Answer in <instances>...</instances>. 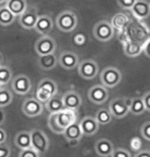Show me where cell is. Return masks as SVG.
Here are the masks:
<instances>
[{"mask_svg":"<svg viewBox=\"0 0 150 157\" xmlns=\"http://www.w3.org/2000/svg\"><path fill=\"white\" fill-rule=\"evenodd\" d=\"M62 135H63L64 138L68 141V142L80 141L81 138L84 136L83 132H82V130H81L80 124H78L77 121L65 128L64 131H63V134H62Z\"/></svg>","mask_w":150,"mask_h":157,"instance_id":"cell-20","label":"cell"},{"mask_svg":"<svg viewBox=\"0 0 150 157\" xmlns=\"http://www.w3.org/2000/svg\"><path fill=\"white\" fill-rule=\"evenodd\" d=\"M57 45H56L55 40L48 35H42L40 38L36 41L34 49L38 55H45L49 53L55 52Z\"/></svg>","mask_w":150,"mask_h":157,"instance_id":"cell-7","label":"cell"},{"mask_svg":"<svg viewBox=\"0 0 150 157\" xmlns=\"http://www.w3.org/2000/svg\"><path fill=\"white\" fill-rule=\"evenodd\" d=\"M124 51L129 57H136L143 52V44L136 41H126L124 43Z\"/></svg>","mask_w":150,"mask_h":157,"instance_id":"cell-22","label":"cell"},{"mask_svg":"<svg viewBox=\"0 0 150 157\" xmlns=\"http://www.w3.org/2000/svg\"><path fill=\"white\" fill-rule=\"evenodd\" d=\"M143 102H144V106H145V110L150 111V91L146 92L142 97Z\"/></svg>","mask_w":150,"mask_h":157,"instance_id":"cell-40","label":"cell"},{"mask_svg":"<svg viewBox=\"0 0 150 157\" xmlns=\"http://www.w3.org/2000/svg\"><path fill=\"white\" fill-rule=\"evenodd\" d=\"M136 157H150V150L136 152Z\"/></svg>","mask_w":150,"mask_h":157,"instance_id":"cell-43","label":"cell"},{"mask_svg":"<svg viewBox=\"0 0 150 157\" xmlns=\"http://www.w3.org/2000/svg\"><path fill=\"white\" fill-rule=\"evenodd\" d=\"M14 144L20 150L31 147V133L29 131L18 132L14 137Z\"/></svg>","mask_w":150,"mask_h":157,"instance_id":"cell-24","label":"cell"},{"mask_svg":"<svg viewBox=\"0 0 150 157\" xmlns=\"http://www.w3.org/2000/svg\"><path fill=\"white\" fill-rule=\"evenodd\" d=\"M87 38L83 33H77L76 35L73 37V42L76 44L77 46H83L86 43Z\"/></svg>","mask_w":150,"mask_h":157,"instance_id":"cell-37","label":"cell"},{"mask_svg":"<svg viewBox=\"0 0 150 157\" xmlns=\"http://www.w3.org/2000/svg\"><path fill=\"white\" fill-rule=\"evenodd\" d=\"M52 28H53V23L51 17H49L47 14H43L38 17V20L36 21L34 30L37 33L41 34V35H48L52 31Z\"/></svg>","mask_w":150,"mask_h":157,"instance_id":"cell-17","label":"cell"},{"mask_svg":"<svg viewBox=\"0 0 150 157\" xmlns=\"http://www.w3.org/2000/svg\"><path fill=\"white\" fill-rule=\"evenodd\" d=\"M18 156L20 157H39L40 154L31 146V147H28V148L21 149L20 153H18Z\"/></svg>","mask_w":150,"mask_h":157,"instance_id":"cell-33","label":"cell"},{"mask_svg":"<svg viewBox=\"0 0 150 157\" xmlns=\"http://www.w3.org/2000/svg\"><path fill=\"white\" fill-rule=\"evenodd\" d=\"M138 20H145L150 15V3L146 0H136L130 9Z\"/></svg>","mask_w":150,"mask_h":157,"instance_id":"cell-16","label":"cell"},{"mask_svg":"<svg viewBox=\"0 0 150 157\" xmlns=\"http://www.w3.org/2000/svg\"><path fill=\"white\" fill-rule=\"evenodd\" d=\"M38 12L35 7H27L21 15H18V24L21 25V27H23L24 29L27 30H32L34 29L36 25V21L38 20Z\"/></svg>","mask_w":150,"mask_h":157,"instance_id":"cell-10","label":"cell"},{"mask_svg":"<svg viewBox=\"0 0 150 157\" xmlns=\"http://www.w3.org/2000/svg\"><path fill=\"white\" fill-rule=\"evenodd\" d=\"M11 78H12L11 70L8 67H5V65L2 64L0 67V82H1V84L3 86H6L11 81Z\"/></svg>","mask_w":150,"mask_h":157,"instance_id":"cell-31","label":"cell"},{"mask_svg":"<svg viewBox=\"0 0 150 157\" xmlns=\"http://www.w3.org/2000/svg\"><path fill=\"white\" fill-rule=\"evenodd\" d=\"M112 115L109 111V109L107 108H101L96 112L95 114V118L96 121L99 124H103V125H106L108 124H110L111 121H112Z\"/></svg>","mask_w":150,"mask_h":157,"instance_id":"cell-29","label":"cell"},{"mask_svg":"<svg viewBox=\"0 0 150 157\" xmlns=\"http://www.w3.org/2000/svg\"><path fill=\"white\" fill-rule=\"evenodd\" d=\"M144 111H145V106L142 97H135V98L131 99L130 112H132L135 115H140Z\"/></svg>","mask_w":150,"mask_h":157,"instance_id":"cell-28","label":"cell"},{"mask_svg":"<svg viewBox=\"0 0 150 157\" xmlns=\"http://www.w3.org/2000/svg\"><path fill=\"white\" fill-rule=\"evenodd\" d=\"M58 64V58L55 52L45 55H39L38 65L43 71H51Z\"/></svg>","mask_w":150,"mask_h":157,"instance_id":"cell-19","label":"cell"},{"mask_svg":"<svg viewBox=\"0 0 150 157\" xmlns=\"http://www.w3.org/2000/svg\"><path fill=\"white\" fill-rule=\"evenodd\" d=\"M55 118H56V121H57L58 125L64 131L65 128L77 121L78 113H77V110L64 108L60 111L55 112Z\"/></svg>","mask_w":150,"mask_h":157,"instance_id":"cell-11","label":"cell"},{"mask_svg":"<svg viewBox=\"0 0 150 157\" xmlns=\"http://www.w3.org/2000/svg\"><path fill=\"white\" fill-rule=\"evenodd\" d=\"M12 102V94L7 89H0V107L4 108Z\"/></svg>","mask_w":150,"mask_h":157,"instance_id":"cell-30","label":"cell"},{"mask_svg":"<svg viewBox=\"0 0 150 157\" xmlns=\"http://www.w3.org/2000/svg\"><path fill=\"white\" fill-rule=\"evenodd\" d=\"M109 93L107 88L103 85H95L90 88L88 92V98L92 103L95 104H103L108 99Z\"/></svg>","mask_w":150,"mask_h":157,"instance_id":"cell-12","label":"cell"},{"mask_svg":"<svg viewBox=\"0 0 150 157\" xmlns=\"http://www.w3.org/2000/svg\"><path fill=\"white\" fill-rule=\"evenodd\" d=\"M129 23V17L125 13H117L111 18V26L115 30H123Z\"/></svg>","mask_w":150,"mask_h":157,"instance_id":"cell-27","label":"cell"},{"mask_svg":"<svg viewBox=\"0 0 150 157\" xmlns=\"http://www.w3.org/2000/svg\"><path fill=\"white\" fill-rule=\"evenodd\" d=\"M5 119H6L5 112H4V110H3L2 107H0V127H1V125L5 122Z\"/></svg>","mask_w":150,"mask_h":157,"instance_id":"cell-44","label":"cell"},{"mask_svg":"<svg viewBox=\"0 0 150 157\" xmlns=\"http://www.w3.org/2000/svg\"><path fill=\"white\" fill-rule=\"evenodd\" d=\"M58 64L64 70H74L79 64V57L73 51H63L58 57Z\"/></svg>","mask_w":150,"mask_h":157,"instance_id":"cell-15","label":"cell"},{"mask_svg":"<svg viewBox=\"0 0 150 157\" xmlns=\"http://www.w3.org/2000/svg\"><path fill=\"white\" fill-rule=\"evenodd\" d=\"M6 0H0V4H3V3H5Z\"/></svg>","mask_w":150,"mask_h":157,"instance_id":"cell-46","label":"cell"},{"mask_svg":"<svg viewBox=\"0 0 150 157\" xmlns=\"http://www.w3.org/2000/svg\"><path fill=\"white\" fill-rule=\"evenodd\" d=\"M78 73L83 78L92 80L98 75V64L93 59H85L78 64Z\"/></svg>","mask_w":150,"mask_h":157,"instance_id":"cell-8","label":"cell"},{"mask_svg":"<svg viewBox=\"0 0 150 157\" xmlns=\"http://www.w3.org/2000/svg\"><path fill=\"white\" fill-rule=\"evenodd\" d=\"M113 145L111 141L108 139H99L95 143V151L99 156L107 157L111 156V153L113 151Z\"/></svg>","mask_w":150,"mask_h":157,"instance_id":"cell-21","label":"cell"},{"mask_svg":"<svg viewBox=\"0 0 150 157\" xmlns=\"http://www.w3.org/2000/svg\"><path fill=\"white\" fill-rule=\"evenodd\" d=\"M3 64V54L1 53V51H0V67Z\"/></svg>","mask_w":150,"mask_h":157,"instance_id":"cell-45","label":"cell"},{"mask_svg":"<svg viewBox=\"0 0 150 157\" xmlns=\"http://www.w3.org/2000/svg\"><path fill=\"white\" fill-rule=\"evenodd\" d=\"M140 132H141L142 137L144 138L145 140L150 141V121L144 122L142 124L141 128H140Z\"/></svg>","mask_w":150,"mask_h":157,"instance_id":"cell-36","label":"cell"},{"mask_svg":"<svg viewBox=\"0 0 150 157\" xmlns=\"http://www.w3.org/2000/svg\"><path fill=\"white\" fill-rule=\"evenodd\" d=\"M48 127L51 130L53 133L55 134H63V130L59 127L57 121H56L55 118V112L54 113H50L49 117H48Z\"/></svg>","mask_w":150,"mask_h":157,"instance_id":"cell-32","label":"cell"},{"mask_svg":"<svg viewBox=\"0 0 150 157\" xmlns=\"http://www.w3.org/2000/svg\"><path fill=\"white\" fill-rule=\"evenodd\" d=\"M79 124L83 135L85 136H93L97 133L99 128V124L96 121V118L93 117H85Z\"/></svg>","mask_w":150,"mask_h":157,"instance_id":"cell-18","label":"cell"},{"mask_svg":"<svg viewBox=\"0 0 150 157\" xmlns=\"http://www.w3.org/2000/svg\"><path fill=\"white\" fill-rule=\"evenodd\" d=\"M6 139H7V134L2 128H0V144L6 142Z\"/></svg>","mask_w":150,"mask_h":157,"instance_id":"cell-42","label":"cell"},{"mask_svg":"<svg viewBox=\"0 0 150 157\" xmlns=\"http://www.w3.org/2000/svg\"><path fill=\"white\" fill-rule=\"evenodd\" d=\"M3 87V85L1 84V82H0V89H1V88Z\"/></svg>","mask_w":150,"mask_h":157,"instance_id":"cell-47","label":"cell"},{"mask_svg":"<svg viewBox=\"0 0 150 157\" xmlns=\"http://www.w3.org/2000/svg\"><path fill=\"white\" fill-rule=\"evenodd\" d=\"M62 102H63L64 108L73 109V110H78L81 105H82V97L77 91L70 90L67 91L61 97Z\"/></svg>","mask_w":150,"mask_h":157,"instance_id":"cell-14","label":"cell"},{"mask_svg":"<svg viewBox=\"0 0 150 157\" xmlns=\"http://www.w3.org/2000/svg\"><path fill=\"white\" fill-rule=\"evenodd\" d=\"M130 104H131V99L114 98L109 102L108 109L113 117L124 118L130 112Z\"/></svg>","mask_w":150,"mask_h":157,"instance_id":"cell-4","label":"cell"},{"mask_svg":"<svg viewBox=\"0 0 150 157\" xmlns=\"http://www.w3.org/2000/svg\"><path fill=\"white\" fill-rule=\"evenodd\" d=\"M100 81L106 88H113L117 86L121 81V73L117 67H105L100 74Z\"/></svg>","mask_w":150,"mask_h":157,"instance_id":"cell-5","label":"cell"},{"mask_svg":"<svg viewBox=\"0 0 150 157\" xmlns=\"http://www.w3.org/2000/svg\"><path fill=\"white\" fill-rule=\"evenodd\" d=\"M23 112L27 117H39L43 112L44 106L43 103H41L37 98H28L23 102V106H21Z\"/></svg>","mask_w":150,"mask_h":157,"instance_id":"cell-9","label":"cell"},{"mask_svg":"<svg viewBox=\"0 0 150 157\" xmlns=\"http://www.w3.org/2000/svg\"><path fill=\"white\" fill-rule=\"evenodd\" d=\"M11 88L13 92L20 95H26L32 89V83L30 78L25 75H18L14 77L13 80L11 81Z\"/></svg>","mask_w":150,"mask_h":157,"instance_id":"cell-13","label":"cell"},{"mask_svg":"<svg viewBox=\"0 0 150 157\" xmlns=\"http://www.w3.org/2000/svg\"><path fill=\"white\" fill-rule=\"evenodd\" d=\"M142 146H143L142 140L140 139L139 137H133L132 139H131L130 141L131 150H133V151H135V152H138L142 149Z\"/></svg>","mask_w":150,"mask_h":157,"instance_id":"cell-34","label":"cell"},{"mask_svg":"<svg viewBox=\"0 0 150 157\" xmlns=\"http://www.w3.org/2000/svg\"><path fill=\"white\" fill-rule=\"evenodd\" d=\"M136 0H117L118 5L124 9H131V7L133 6V4L135 3Z\"/></svg>","mask_w":150,"mask_h":157,"instance_id":"cell-39","label":"cell"},{"mask_svg":"<svg viewBox=\"0 0 150 157\" xmlns=\"http://www.w3.org/2000/svg\"><path fill=\"white\" fill-rule=\"evenodd\" d=\"M45 107L47 108L49 113H54V112H58L64 109V105L63 102H62V99L59 98V97H56L55 95L45 103Z\"/></svg>","mask_w":150,"mask_h":157,"instance_id":"cell-26","label":"cell"},{"mask_svg":"<svg viewBox=\"0 0 150 157\" xmlns=\"http://www.w3.org/2000/svg\"><path fill=\"white\" fill-rule=\"evenodd\" d=\"M15 18H17V17L5 5L0 7V26L2 27L10 26L11 24H13Z\"/></svg>","mask_w":150,"mask_h":157,"instance_id":"cell-25","label":"cell"},{"mask_svg":"<svg viewBox=\"0 0 150 157\" xmlns=\"http://www.w3.org/2000/svg\"><path fill=\"white\" fill-rule=\"evenodd\" d=\"M58 87L57 84L51 78H44L39 83L36 92V98L40 102L45 104L50 98L57 94Z\"/></svg>","mask_w":150,"mask_h":157,"instance_id":"cell-1","label":"cell"},{"mask_svg":"<svg viewBox=\"0 0 150 157\" xmlns=\"http://www.w3.org/2000/svg\"><path fill=\"white\" fill-rule=\"evenodd\" d=\"M56 26L61 32L70 33L78 26V17L71 10H64L56 17Z\"/></svg>","mask_w":150,"mask_h":157,"instance_id":"cell-3","label":"cell"},{"mask_svg":"<svg viewBox=\"0 0 150 157\" xmlns=\"http://www.w3.org/2000/svg\"><path fill=\"white\" fill-rule=\"evenodd\" d=\"M31 133V146L39 153L40 156L45 155L50 147V141L46 134L41 130L34 128Z\"/></svg>","mask_w":150,"mask_h":157,"instance_id":"cell-2","label":"cell"},{"mask_svg":"<svg viewBox=\"0 0 150 157\" xmlns=\"http://www.w3.org/2000/svg\"><path fill=\"white\" fill-rule=\"evenodd\" d=\"M93 35L98 41L107 42L114 35V29L107 21H100L93 28Z\"/></svg>","mask_w":150,"mask_h":157,"instance_id":"cell-6","label":"cell"},{"mask_svg":"<svg viewBox=\"0 0 150 157\" xmlns=\"http://www.w3.org/2000/svg\"><path fill=\"white\" fill-rule=\"evenodd\" d=\"M11 155V149L5 142L0 144V157H8Z\"/></svg>","mask_w":150,"mask_h":157,"instance_id":"cell-38","label":"cell"},{"mask_svg":"<svg viewBox=\"0 0 150 157\" xmlns=\"http://www.w3.org/2000/svg\"><path fill=\"white\" fill-rule=\"evenodd\" d=\"M112 157H131L132 154L130 153L129 150L125 149V148H117L113 149V151L111 153Z\"/></svg>","mask_w":150,"mask_h":157,"instance_id":"cell-35","label":"cell"},{"mask_svg":"<svg viewBox=\"0 0 150 157\" xmlns=\"http://www.w3.org/2000/svg\"><path fill=\"white\" fill-rule=\"evenodd\" d=\"M143 52L145 53V55L150 58V39H148L146 42L143 44Z\"/></svg>","mask_w":150,"mask_h":157,"instance_id":"cell-41","label":"cell"},{"mask_svg":"<svg viewBox=\"0 0 150 157\" xmlns=\"http://www.w3.org/2000/svg\"><path fill=\"white\" fill-rule=\"evenodd\" d=\"M5 6L17 17L26 10L28 4L26 0H6Z\"/></svg>","mask_w":150,"mask_h":157,"instance_id":"cell-23","label":"cell"}]
</instances>
